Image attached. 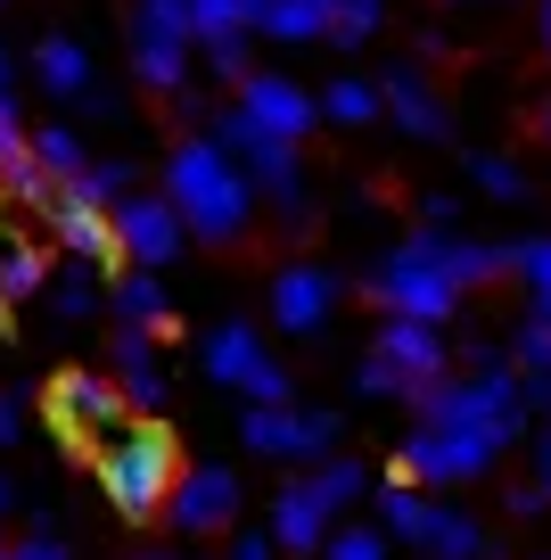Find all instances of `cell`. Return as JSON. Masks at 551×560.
<instances>
[{"instance_id": "6da1fadb", "label": "cell", "mask_w": 551, "mask_h": 560, "mask_svg": "<svg viewBox=\"0 0 551 560\" xmlns=\"http://www.w3.org/2000/svg\"><path fill=\"white\" fill-rule=\"evenodd\" d=\"M165 198L181 214V231L207 247H231L256 231V182L231 165V149L214 132H190L165 149Z\"/></svg>"}, {"instance_id": "7a4b0ae2", "label": "cell", "mask_w": 551, "mask_h": 560, "mask_svg": "<svg viewBox=\"0 0 551 560\" xmlns=\"http://www.w3.org/2000/svg\"><path fill=\"white\" fill-rule=\"evenodd\" d=\"M173 478H181V454H173V438L156 420H124L116 438L99 445V487L116 503V520H132V527L173 503Z\"/></svg>"}, {"instance_id": "3957f363", "label": "cell", "mask_w": 551, "mask_h": 560, "mask_svg": "<svg viewBox=\"0 0 551 560\" xmlns=\"http://www.w3.org/2000/svg\"><path fill=\"white\" fill-rule=\"evenodd\" d=\"M371 305L396 314V322H429V330H445L453 305H461V289L445 280L436 231H412V240H396L379 264H371Z\"/></svg>"}, {"instance_id": "277c9868", "label": "cell", "mask_w": 551, "mask_h": 560, "mask_svg": "<svg viewBox=\"0 0 551 560\" xmlns=\"http://www.w3.org/2000/svg\"><path fill=\"white\" fill-rule=\"evenodd\" d=\"M214 140L231 149V165H239L247 182H256V207H272L289 231H305L313 223V182H305V158L296 149H280V140H263L256 124L239 116V107H214V124H207Z\"/></svg>"}, {"instance_id": "5b68a950", "label": "cell", "mask_w": 551, "mask_h": 560, "mask_svg": "<svg viewBox=\"0 0 551 560\" xmlns=\"http://www.w3.org/2000/svg\"><path fill=\"white\" fill-rule=\"evenodd\" d=\"M379 527L403 536L412 552H436V560H494V536H485L469 511L436 503L429 487H387L379 494Z\"/></svg>"}, {"instance_id": "8992f818", "label": "cell", "mask_w": 551, "mask_h": 560, "mask_svg": "<svg viewBox=\"0 0 551 560\" xmlns=\"http://www.w3.org/2000/svg\"><path fill=\"white\" fill-rule=\"evenodd\" d=\"M132 74L140 91H190V67H198V34H190V9L181 0H132Z\"/></svg>"}, {"instance_id": "52a82bcc", "label": "cell", "mask_w": 551, "mask_h": 560, "mask_svg": "<svg viewBox=\"0 0 551 560\" xmlns=\"http://www.w3.org/2000/svg\"><path fill=\"white\" fill-rule=\"evenodd\" d=\"M494 445L469 438V429H436V420H420L412 438L396 445V487H469V478L494 470Z\"/></svg>"}, {"instance_id": "ba28073f", "label": "cell", "mask_w": 551, "mask_h": 560, "mask_svg": "<svg viewBox=\"0 0 551 560\" xmlns=\"http://www.w3.org/2000/svg\"><path fill=\"white\" fill-rule=\"evenodd\" d=\"M239 445L263 462H329L338 454V412H305V404H247L239 420Z\"/></svg>"}, {"instance_id": "9c48e42d", "label": "cell", "mask_w": 551, "mask_h": 560, "mask_svg": "<svg viewBox=\"0 0 551 560\" xmlns=\"http://www.w3.org/2000/svg\"><path fill=\"white\" fill-rule=\"evenodd\" d=\"M107 231H116V256L132 264V272H165L181 247H190V231H181V214H173L165 190H132L107 207Z\"/></svg>"}, {"instance_id": "30bf717a", "label": "cell", "mask_w": 551, "mask_h": 560, "mask_svg": "<svg viewBox=\"0 0 551 560\" xmlns=\"http://www.w3.org/2000/svg\"><path fill=\"white\" fill-rule=\"evenodd\" d=\"M231 107H239L263 140H280V149H296V140L321 124V100H313L296 74H272V67H247L239 83H231Z\"/></svg>"}, {"instance_id": "8fae6325", "label": "cell", "mask_w": 551, "mask_h": 560, "mask_svg": "<svg viewBox=\"0 0 551 560\" xmlns=\"http://www.w3.org/2000/svg\"><path fill=\"white\" fill-rule=\"evenodd\" d=\"M207 380L214 387H239L247 404H289V371L272 363V347L256 338V322H223V330H207Z\"/></svg>"}, {"instance_id": "7c38bea8", "label": "cell", "mask_w": 551, "mask_h": 560, "mask_svg": "<svg viewBox=\"0 0 551 560\" xmlns=\"http://www.w3.org/2000/svg\"><path fill=\"white\" fill-rule=\"evenodd\" d=\"M124 412H132V404H124V387L107 380V371H58L50 380V420L74 445H107L124 429Z\"/></svg>"}, {"instance_id": "4fadbf2b", "label": "cell", "mask_w": 551, "mask_h": 560, "mask_svg": "<svg viewBox=\"0 0 551 560\" xmlns=\"http://www.w3.org/2000/svg\"><path fill=\"white\" fill-rule=\"evenodd\" d=\"M239 503H247V478L223 470V462H198V470L173 478V527L181 536H223V527H239Z\"/></svg>"}, {"instance_id": "5bb4252c", "label": "cell", "mask_w": 551, "mask_h": 560, "mask_svg": "<svg viewBox=\"0 0 551 560\" xmlns=\"http://www.w3.org/2000/svg\"><path fill=\"white\" fill-rule=\"evenodd\" d=\"M371 354H379V363H396L403 380H412V404L429 396L436 380H453V338L429 330V322H396V314H387L379 330H371Z\"/></svg>"}, {"instance_id": "9a60e30c", "label": "cell", "mask_w": 551, "mask_h": 560, "mask_svg": "<svg viewBox=\"0 0 551 560\" xmlns=\"http://www.w3.org/2000/svg\"><path fill=\"white\" fill-rule=\"evenodd\" d=\"M379 116L403 124L412 140H453V107L436 100V83H429L420 58H396V67L379 74Z\"/></svg>"}, {"instance_id": "2e32d148", "label": "cell", "mask_w": 551, "mask_h": 560, "mask_svg": "<svg viewBox=\"0 0 551 560\" xmlns=\"http://www.w3.org/2000/svg\"><path fill=\"white\" fill-rule=\"evenodd\" d=\"M338 314V272L329 264H280L272 272V330L280 338H313Z\"/></svg>"}, {"instance_id": "e0dca14e", "label": "cell", "mask_w": 551, "mask_h": 560, "mask_svg": "<svg viewBox=\"0 0 551 560\" xmlns=\"http://www.w3.org/2000/svg\"><path fill=\"white\" fill-rule=\"evenodd\" d=\"M42 223H50V240L67 247L74 264H91V272H99V264H124L116 256V231H107V207H99V198H83L74 182H58V198L42 207Z\"/></svg>"}, {"instance_id": "ac0fdd59", "label": "cell", "mask_w": 551, "mask_h": 560, "mask_svg": "<svg viewBox=\"0 0 551 560\" xmlns=\"http://www.w3.org/2000/svg\"><path fill=\"white\" fill-rule=\"evenodd\" d=\"M107 380L124 387L132 412H156V404H165V354H156V338L149 330H116L107 338Z\"/></svg>"}, {"instance_id": "d6986e66", "label": "cell", "mask_w": 551, "mask_h": 560, "mask_svg": "<svg viewBox=\"0 0 551 560\" xmlns=\"http://www.w3.org/2000/svg\"><path fill=\"white\" fill-rule=\"evenodd\" d=\"M329 527H338V511L321 503V487H313V478H289L280 503H272V544L280 552H321Z\"/></svg>"}, {"instance_id": "ffe728a7", "label": "cell", "mask_w": 551, "mask_h": 560, "mask_svg": "<svg viewBox=\"0 0 551 560\" xmlns=\"http://www.w3.org/2000/svg\"><path fill=\"white\" fill-rule=\"evenodd\" d=\"M107 305H116V330H149V338H181V322H173V298L156 272H116V289H107Z\"/></svg>"}, {"instance_id": "44dd1931", "label": "cell", "mask_w": 551, "mask_h": 560, "mask_svg": "<svg viewBox=\"0 0 551 560\" xmlns=\"http://www.w3.org/2000/svg\"><path fill=\"white\" fill-rule=\"evenodd\" d=\"M436 256H445V280L469 298V289H494V280L511 272L518 247H502V240H461V231H436Z\"/></svg>"}, {"instance_id": "7402d4cb", "label": "cell", "mask_w": 551, "mask_h": 560, "mask_svg": "<svg viewBox=\"0 0 551 560\" xmlns=\"http://www.w3.org/2000/svg\"><path fill=\"white\" fill-rule=\"evenodd\" d=\"M34 74H42V91H58V100H83L91 91V50L74 34H42L34 42Z\"/></svg>"}, {"instance_id": "603a6c76", "label": "cell", "mask_w": 551, "mask_h": 560, "mask_svg": "<svg viewBox=\"0 0 551 560\" xmlns=\"http://www.w3.org/2000/svg\"><path fill=\"white\" fill-rule=\"evenodd\" d=\"M50 289V256L25 240H0V305H34Z\"/></svg>"}, {"instance_id": "cb8c5ba5", "label": "cell", "mask_w": 551, "mask_h": 560, "mask_svg": "<svg viewBox=\"0 0 551 560\" xmlns=\"http://www.w3.org/2000/svg\"><path fill=\"white\" fill-rule=\"evenodd\" d=\"M329 18H338V0H280L263 34L272 42H329Z\"/></svg>"}, {"instance_id": "d4e9b609", "label": "cell", "mask_w": 551, "mask_h": 560, "mask_svg": "<svg viewBox=\"0 0 551 560\" xmlns=\"http://www.w3.org/2000/svg\"><path fill=\"white\" fill-rule=\"evenodd\" d=\"M469 190H478V198H502V207H518V198H527V165L502 158V149H478V158H469Z\"/></svg>"}, {"instance_id": "484cf974", "label": "cell", "mask_w": 551, "mask_h": 560, "mask_svg": "<svg viewBox=\"0 0 551 560\" xmlns=\"http://www.w3.org/2000/svg\"><path fill=\"white\" fill-rule=\"evenodd\" d=\"M313 487H321V503L329 511H345V503H362L371 494V462H354V454H329V462H313Z\"/></svg>"}, {"instance_id": "4316f807", "label": "cell", "mask_w": 551, "mask_h": 560, "mask_svg": "<svg viewBox=\"0 0 551 560\" xmlns=\"http://www.w3.org/2000/svg\"><path fill=\"white\" fill-rule=\"evenodd\" d=\"M34 165H42V174H50V182H74V174H83V132H74V124H42V132H34Z\"/></svg>"}, {"instance_id": "83f0119b", "label": "cell", "mask_w": 551, "mask_h": 560, "mask_svg": "<svg viewBox=\"0 0 551 560\" xmlns=\"http://www.w3.org/2000/svg\"><path fill=\"white\" fill-rule=\"evenodd\" d=\"M321 116H329V124H354V132H362V124H379V83L338 74V83L321 91Z\"/></svg>"}, {"instance_id": "f1b7e54d", "label": "cell", "mask_w": 551, "mask_h": 560, "mask_svg": "<svg viewBox=\"0 0 551 560\" xmlns=\"http://www.w3.org/2000/svg\"><path fill=\"white\" fill-rule=\"evenodd\" d=\"M99 280H91V264H74V272H50V314L58 322H91V314H99Z\"/></svg>"}, {"instance_id": "f546056e", "label": "cell", "mask_w": 551, "mask_h": 560, "mask_svg": "<svg viewBox=\"0 0 551 560\" xmlns=\"http://www.w3.org/2000/svg\"><path fill=\"white\" fill-rule=\"evenodd\" d=\"M74 190H83V198H99V207L132 198V190H140V182H132V158H91L83 174H74Z\"/></svg>"}, {"instance_id": "4dcf8cb0", "label": "cell", "mask_w": 551, "mask_h": 560, "mask_svg": "<svg viewBox=\"0 0 551 560\" xmlns=\"http://www.w3.org/2000/svg\"><path fill=\"white\" fill-rule=\"evenodd\" d=\"M387 25V0H338V18H329V42L338 50H362V42Z\"/></svg>"}, {"instance_id": "1f68e13d", "label": "cell", "mask_w": 551, "mask_h": 560, "mask_svg": "<svg viewBox=\"0 0 551 560\" xmlns=\"http://www.w3.org/2000/svg\"><path fill=\"white\" fill-rule=\"evenodd\" d=\"M0 190L17 198V207H50V198H58V182L42 174V165H34V149H25V158H9V165H0Z\"/></svg>"}, {"instance_id": "d6a6232c", "label": "cell", "mask_w": 551, "mask_h": 560, "mask_svg": "<svg viewBox=\"0 0 551 560\" xmlns=\"http://www.w3.org/2000/svg\"><path fill=\"white\" fill-rule=\"evenodd\" d=\"M511 272L535 289V314L551 322V240H518V256H511Z\"/></svg>"}, {"instance_id": "836d02e7", "label": "cell", "mask_w": 551, "mask_h": 560, "mask_svg": "<svg viewBox=\"0 0 551 560\" xmlns=\"http://www.w3.org/2000/svg\"><path fill=\"white\" fill-rule=\"evenodd\" d=\"M511 371H551V322L543 314H527L511 330Z\"/></svg>"}, {"instance_id": "e575fe53", "label": "cell", "mask_w": 551, "mask_h": 560, "mask_svg": "<svg viewBox=\"0 0 551 560\" xmlns=\"http://www.w3.org/2000/svg\"><path fill=\"white\" fill-rule=\"evenodd\" d=\"M354 387H362V396H379V404H412V380H403L396 363H379V354H362V363H354Z\"/></svg>"}, {"instance_id": "d590c367", "label": "cell", "mask_w": 551, "mask_h": 560, "mask_svg": "<svg viewBox=\"0 0 551 560\" xmlns=\"http://www.w3.org/2000/svg\"><path fill=\"white\" fill-rule=\"evenodd\" d=\"M198 67H207L214 83H239V74H247V34H214V42H198Z\"/></svg>"}, {"instance_id": "8d00e7d4", "label": "cell", "mask_w": 551, "mask_h": 560, "mask_svg": "<svg viewBox=\"0 0 551 560\" xmlns=\"http://www.w3.org/2000/svg\"><path fill=\"white\" fill-rule=\"evenodd\" d=\"M329 560H387V527H329Z\"/></svg>"}, {"instance_id": "74e56055", "label": "cell", "mask_w": 551, "mask_h": 560, "mask_svg": "<svg viewBox=\"0 0 551 560\" xmlns=\"http://www.w3.org/2000/svg\"><path fill=\"white\" fill-rule=\"evenodd\" d=\"M190 34L214 42V34H247L239 25V0H190Z\"/></svg>"}, {"instance_id": "f35d334b", "label": "cell", "mask_w": 551, "mask_h": 560, "mask_svg": "<svg viewBox=\"0 0 551 560\" xmlns=\"http://www.w3.org/2000/svg\"><path fill=\"white\" fill-rule=\"evenodd\" d=\"M25 149H34V132H25V116H17V91H0V165L25 158Z\"/></svg>"}, {"instance_id": "ab89813d", "label": "cell", "mask_w": 551, "mask_h": 560, "mask_svg": "<svg viewBox=\"0 0 551 560\" xmlns=\"http://www.w3.org/2000/svg\"><path fill=\"white\" fill-rule=\"evenodd\" d=\"M0 560H67V544L50 536V520H34V536H17V544H9Z\"/></svg>"}, {"instance_id": "60d3db41", "label": "cell", "mask_w": 551, "mask_h": 560, "mask_svg": "<svg viewBox=\"0 0 551 560\" xmlns=\"http://www.w3.org/2000/svg\"><path fill=\"white\" fill-rule=\"evenodd\" d=\"M461 223V190H429L420 198V231H453Z\"/></svg>"}, {"instance_id": "b9f144b4", "label": "cell", "mask_w": 551, "mask_h": 560, "mask_svg": "<svg viewBox=\"0 0 551 560\" xmlns=\"http://www.w3.org/2000/svg\"><path fill=\"white\" fill-rule=\"evenodd\" d=\"M527 487L551 503V429H535V445H527Z\"/></svg>"}, {"instance_id": "7bdbcfd3", "label": "cell", "mask_w": 551, "mask_h": 560, "mask_svg": "<svg viewBox=\"0 0 551 560\" xmlns=\"http://www.w3.org/2000/svg\"><path fill=\"white\" fill-rule=\"evenodd\" d=\"M518 404L551 420V371H518Z\"/></svg>"}, {"instance_id": "ee69618b", "label": "cell", "mask_w": 551, "mask_h": 560, "mask_svg": "<svg viewBox=\"0 0 551 560\" xmlns=\"http://www.w3.org/2000/svg\"><path fill=\"white\" fill-rule=\"evenodd\" d=\"M502 511H511V520H535V511H551V503H543V494H535V487H527V478H518V487H511V494H502Z\"/></svg>"}, {"instance_id": "f6af8a7d", "label": "cell", "mask_w": 551, "mask_h": 560, "mask_svg": "<svg viewBox=\"0 0 551 560\" xmlns=\"http://www.w3.org/2000/svg\"><path fill=\"white\" fill-rule=\"evenodd\" d=\"M231 560H280V544H272V536H247V527H239V536H231Z\"/></svg>"}, {"instance_id": "bcb514c9", "label": "cell", "mask_w": 551, "mask_h": 560, "mask_svg": "<svg viewBox=\"0 0 551 560\" xmlns=\"http://www.w3.org/2000/svg\"><path fill=\"white\" fill-rule=\"evenodd\" d=\"M17 438H25V404L0 396V445H17Z\"/></svg>"}, {"instance_id": "7dc6e473", "label": "cell", "mask_w": 551, "mask_h": 560, "mask_svg": "<svg viewBox=\"0 0 551 560\" xmlns=\"http://www.w3.org/2000/svg\"><path fill=\"white\" fill-rule=\"evenodd\" d=\"M272 9H280V0H239V25H247V34H263V18H272Z\"/></svg>"}, {"instance_id": "c3c4849f", "label": "cell", "mask_w": 551, "mask_h": 560, "mask_svg": "<svg viewBox=\"0 0 551 560\" xmlns=\"http://www.w3.org/2000/svg\"><path fill=\"white\" fill-rule=\"evenodd\" d=\"M535 34H543V58H551V0H535Z\"/></svg>"}, {"instance_id": "681fc988", "label": "cell", "mask_w": 551, "mask_h": 560, "mask_svg": "<svg viewBox=\"0 0 551 560\" xmlns=\"http://www.w3.org/2000/svg\"><path fill=\"white\" fill-rule=\"evenodd\" d=\"M0 511H9V478H0Z\"/></svg>"}, {"instance_id": "f907efd6", "label": "cell", "mask_w": 551, "mask_h": 560, "mask_svg": "<svg viewBox=\"0 0 551 560\" xmlns=\"http://www.w3.org/2000/svg\"><path fill=\"white\" fill-rule=\"evenodd\" d=\"M543 140H551V107H543Z\"/></svg>"}, {"instance_id": "816d5d0a", "label": "cell", "mask_w": 551, "mask_h": 560, "mask_svg": "<svg viewBox=\"0 0 551 560\" xmlns=\"http://www.w3.org/2000/svg\"><path fill=\"white\" fill-rule=\"evenodd\" d=\"M140 560H173V552H140Z\"/></svg>"}, {"instance_id": "f5cc1de1", "label": "cell", "mask_w": 551, "mask_h": 560, "mask_svg": "<svg viewBox=\"0 0 551 560\" xmlns=\"http://www.w3.org/2000/svg\"><path fill=\"white\" fill-rule=\"evenodd\" d=\"M0 552H9V536H0Z\"/></svg>"}, {"instance_id": "db71d44e", "label": "cell", "mask_w": 551, "mask_h": 560, "mask_svg": "<svg viewBox=\"0 0 551 560\" xmlns=\"http://www.w3.org/2000/svg\"><path fill=\"white\" fill-rule=\"evenodd\" d=\"M0 9H9V0H0Z\"/></svg>"}, {"instance_id": "11a10c76", "label": "cell", "mask_w": 551, "mask_h": 560, "mask_svg": "<svg viewBox=\"0 0 551 560\" xmlns=\"http://www.w3.org/2000/svg\"><path fill=\"white\" fill-rule=\"evenodd\" d=\"M181 9H190V0H181Z\"/></svg>"}]
</instances>
